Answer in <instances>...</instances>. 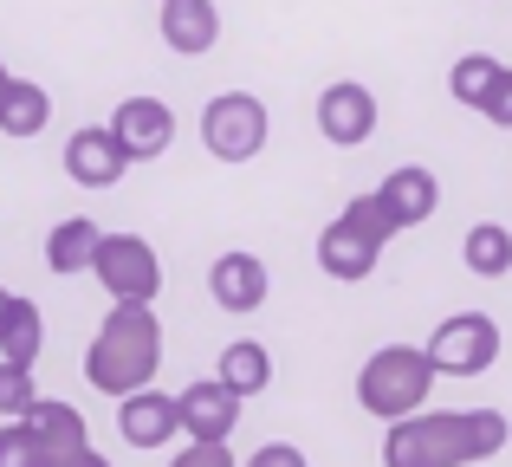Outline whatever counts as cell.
I'll return each mask as SVG.
<instances>
[{
    "label": "cell",
    "instance_id": "1",
    "mask_svg": "<svg viewBox=\"0 0 512 467\" xmlns=\"http://www.w3.org/2000/svg\"><path fill=\"white\" fill-rule=\"evenodd\" d=\"M512 442L500 409H415L383 435V467H474Z\"/></svg>",
    "mask_w": 512,
    "mask_h": 467
},
{
    "label": "cell",
    "instance_id": "2",
    "mask_svg": "<svg viewBox=\"0 0 512 467\" xmlns=\"http://www.w3.org/2000/svg\"><path fill=\"white\" fill-rule=\"evenodd\" d=\"M163 370V318L150 312V299H111L98 338L85 351V383L98 396H130Z\"/></svg>",
    "mask_w": 512,
    "mask_h": 467
},
{
    "label": "cell",
    "instance_id": "3",
    "mask_svg": "<svg viewBox=\"0 0 512 467\" xmlns=\"http://www.w3.org/2000/svg\"><path fill=\"white\" fill-rule=\"evenodd\" d=\"M396 234L402 228L389 221V208L376 202V189H370V195H357L338 221H325V234H318V266H325L331 279H344V286H357V279L376 273V260H383V247Z\"/></svg>",
    "mask_w": 512,
    "mask_h": 467
},
{
    "label": "cell",
    "instance_id": "4",
    "mask_svg": "<svg viewBox=\"0 0 512 467\" xmlns=\"http://www.w3.org/2000/svg\"><path fill=\"white\" fill-rule=\"evenodd\" d=\"M428 390H435V364H428V351H415V344H383V351L357 370V403L383 422L415 416V409L428 403Z\"/></svg>",
    "mask_w": 512,
    "mask_h": 467
},
{
    "label": "cell",
    "instance_id": "5",
    "mask_svg": "<svg viewBox=\"0 0 512 467\" xmlns=\"http://www.w3.org/2000/svg\"><path fill=\"white\" fill-rule=\"evenodd\" d=\"M266 137H273V117H266V104L253 91H221L201 111V143L221 163H253L266 150Z\"/></svg>",
    "mask_w": 512,
    "mask_h": 467
},
{
    "label": "cell",
    "instance_id": "6",
    "mask_svg": "<svg viewBox=\"0 0 512 467\" xmlns=\"http://www.w3.org/2000/svg\"><path fill=\"white\" fill-rule=\"evenodd\" d=\"M435 377H487L500 364V325L487 312H454L435 325V338L422 344Z\"/></svg>",
    "mask_w": 512,
    "mask_h": 467
},
{
    "label": "cell",
    "instance_id": "7",
    "mask_svg": "<svg viewBox=\"0 0 512 467\" xmlns=\"http://www.w3.org/2000/svg\"><path fill=\"white\" fill-rule=\"evenodd\" d=\"M91 273L111 299H150L163 292V260L143 234H98V253H91Z\"/></svg>",
    "mask_w": 512,
    "mask_h": 467
},
{
    "label": "cell",
    "instance_id": "8",
    "mask_svg": "<svg viewBox=\"0 0 512 467\" xmlns=\"http://www.w3.org/2000/svg\"><path fill=\"white\" fill-rule=\"evenodd\" d=\"M376 91L357 85V78H338V85L318 91V137L331 143V150H363V143L376 137Z\"/></svg>",
    "mask_w": 512,
    "mask_h": 467
},
{
    "label": "cell",
    "instance_id": "9",
    "mask_svg": "<svg viewBox=\"0 0 512 467\" xmlns=\"http://www.w3.org/2000/svg\"><path fill=\"white\" fill-rule=\"evenodd\" d=\"M130 169L137 163H130L124 143L111 137V124H78L72 137H65V176H72L78 189H117Z\"/></svg>",
    "mask_w": 512,
    "mask_h": 467
},
{
    "label": "cell",
    "instance_id": "10",
    "mask_svg": "<svg viewBox=\"0 0 512 467\" xmlns=\"http://www.w3.org/2000/svg\"><path fill=\"white\" fill-rule=\"evenodd\" d=\"M175 416H182L188 442H227V435L240 429V396L227 390L221 377H195L175 396Z\"/></svg>",
    "mask_w": 512,
    "mask_h": 467
},
{
    "label": "cell",
    "instance_id": "11",
    "mask_svg": "<svg viewBox=\"0 0 512 467\" xmlns=\"http://www.w3.org/2000/svg\"><path fill=\"white\" fill-rule=\"evenodd\" d=\"M111 137L124 143L130 163H156V156H169V143H175V111L163 98H124L111 111Z\"/></svg>",
    "mask_w": 512,
    "mask_h": 467
},
{
    "label": "cell",
    "instance_id": "12",
    "mask_svg": "<svg viewBox=\"0 0 512 467\" xmlns=\"http://www.w3.org/2000/svg\"><path fill=\"white\" fill-rule=\"evenodd\" d=\"M208 292H214V305L221 312H260L266 305V292H273V273H266V260L260 253H247V247H234V253H221V260L208 266Z\"/></svg>",
    "mask_w": 512,
    "mask_h": 467
},
{
    "label": "cell",
    "instance_id": "13",
    "mask_svg": "<svg viewBox=\"0 0 512 467\" xmlns=\"http://www.w3.org/2000/svg\"><path fill=\"white\" fill-rule=\"evenodd\" d=\"M117 429H124V442L130 448H169L175 435H182V416H175V396H163V390H130V396H117Z\"/></svg>",
    "mask_w": 512,
    "mask_h": 467
},
{
    "label": "cell",
    "instance_id": "14",
    "mask_svg": "<svg viewBox=\"0 0 512 467\" xmlns=\"http://www.w3.org/2000/svg\"><path fill=\"white\" fill-rule=\"evenodd\" d=\"M26 429H33V442H39V455H46V467H72L78 455L91 448V435H85V416H78L72 403H26Z\"/></svg>",
    "mask_w": 512,
    "mask_h": 467
},
{
    "label": "cell",
    "instance_id": "15",
    "mask_svg": "<svg viewBox=\"0 0 512 467\" xmlns=\"http://www.w3.org/2000/svg\"><path fill=\"white\" fill-rule=\"evenodd\" d=\"M376 202L389 208V221H396V228H422V221L441 208V182H435V169L402 163V169H389V176L376 182Z\"/></svg>",
    "mask_w": 512,
    "mask_h": 467
},
{
    "label": "cell",
    "instance_id": "16",
    "mask_svg": "<svg viewBox=\"0 0 512 467\" xmlns=\"http://www.w3.org/2000/svg\"><path fill=\"white\" fill-rule=\"evenodd\" d=\"M163 39L169 52H182V59H201V52H214V39H221V7L214 0H163Z\"/></svg>",
    "mask_w": 512,
    "mask_h": 467
},
{
    "label": "cell",
    "instance_id": "17",
    "mask_svg": "<svg viewBox=\"0 0 512 467\" xmlns=\"http://www.w3.org/2000/svg\"><path fill=\"white\" fill-rule=\"evenodd\" d=\"M46 351V312L20 292H7V312H0V357L7 364H39Z\"/></svg>",
    "mask_w": 512,
    "mask_h": 467
},
{
    "label": "cell",
    "instance_id": "18",
    "mask_svg": "<svg viewBox=\"0 0 512 467\" xmlns=\"http://www.w3.org/2000/svg\"><path fill=\"white\" fill-rule=\"evenodd\" d=\"M91 253H98V221H85V215H65L59 228L46 234V266L59 279L91 273Z\"/></svg>",
    "mask_w": 512,
    "mask_h": 467
},
{
    "label": "cell",
    "instance_id": "19",
    "mask_svg": "<svg viewBox=\"0 0 512 467\" xmlns=\"http://www.w3.org/2000/svg\"><path fill=\"white\" fill-rule=\"evenodd\" d=\"M46 124H52L46 85H33V78H13L7 98H0V137H39Z\"/></svg>",
    "mask_w": 512,
    "mask_h": 467
},
{
    "label": "cell",
    "instance_id": "20",
    "mask_svg": "<svg viewBox=\"0 0 512 467\" xmlns=\"http://www.w3.org/2000/svg\"><path fill=\"white\" fill-rule=\"evenodd\" d=\"M214 377L247 403V396H260L266 383H273V351L253 344V338H240V344H227V351H221V370H214Z\"/></svg>",
    "mask_w": 512,
    "mask_h": 467
},
{
    "label": "cell",
    "instance_id": "21",
    "mask_svg": "<svg viewBox=\"0 0 512 467\" xmlns=\"http://www.w3.org/2000/svg\"><path fill=\"white\" fill-rule=\"evenodd\" d=\"M461 260H467V273H474V279H506L512 273V228H500V221L467 228Z\"/></svg>",
    "mask_w": 512,
    "mask_h": 467
},
{
    "label": "cell",
    "instance_id": "22",
    "mask_svg": "<svg viewBox=\"0 0 512 467\" xmlns=\"http://www.w3.org/2000/svg\"><path fill=\"white\" fill-rule=\"evenodd\" d=\"M493 78H500V59H493V52H461V59H454V72H448L454 104L480 111V104H487V91H493Z\"/></svg>",
    "mask_w": 512,
    "mask_h": 467
},
{
    "label": "cell",
    "instance_id": "23",
    "mask_svg": "<svg viewBox=\"0 0 512 467\" xmlns=\"http://www.w3.org/2000/svg\"><path fill=\"white\" fill-rule=\"evenodd\" d=\"M0 467H46V455H39L33 429H26L20 416H7V429H0Z\"/></svg>",
    "mask_w": 512,
    "mask_h": 467
},
{
    "label": "cell",
    "instance_id": "24",
    "mask_svg": "<svg viewBox=\"0 0 512 467\" xmlns=\"http://www.w3.org/2000/svg\"><path fill=\"white\" fill-rule=\"evenodd\" d=\"M26 403H33V364L0 357V416H26Z\"/></svg>",
    "mask_w": 512,
    "mask_h": 467
},
{
    "label": "cell",
    "instance_id": "25",
    "mask_svg": "<svg viewBox=\"0 0 512 467\" xmlns=\"http://www.w3.org/2000/svg\"><path fill=\"white\" fill-rule=\"evenodd\" d=\"M480 117H487V124H500V130H512V65H500V78H493Z\"/></svg>",
    "mask_w": 512,
    "mask_h": 467
},
{
    "label": "cell",
    "instance_id": "26",
    "mask_svg": "<svg viewBox=\"0 0 512 467\" xmlns=\"http://www.w3.org/2000/svg\"><path fill=\"white\" fill-rule=\"evenodd\" d=\"M169 467H240V461H234V448H227V442H188Z\"/></svg>",
    "mask_w": 512,
    "mask_h": 467
},
{
    "label": "cell",
    "instance_id": "27",
    "mask_svg": "<svg viewBox=\"0 0 512 467\" xmlns=\"http://www.w3.org/2000/svg\"><path fill=\"white\" fill-rule=\"evenodd\" d=\"M240 467H312V461H305V448H292V442H266V448H253Z\"/></svg>",
    "mask_w": 512,
    "mask_h": 467
},
{
    "label": "cell",
    "instance_id": "28",
    "mask_svg": "<svg viewBox=\"0 0 512 467\" xmlns=\"http://www.w3.org/2000/svg\"><path fill=\"white\" fill-rule=\"evenodd\" d=\"M72 467H111V461H104V455H98V448H85V455H78Z\"/></svg>",
    "mask_w": 512,
    "mask_h": 467
},
{
    "label": "cell",
    "instance_id": "29",
    "mask_svg": "<svg viewBox=\"0 0 512 467\" xmlns=\"http://www.w3.org/2000/svg\"><path fill=\"white\" fill-rule=\"evenodd\" d=\"M7 85H13V65H7V59H0V98H7Z\"/></svg>",
    "mask_w": 512,
    "mask_h": 467
},
{
    "label": "cell",
    "instance_id": "30",
    "mask_svg": "<svg viewBox=\"0 0 512 467\" xmlns=\"http://www.w3.org/2000/svg\"><path fill=\"white\" fill-rule=\"evenodd\" d=\"M0 312H7V292H0Z\"/></svg>",
    "mask_w": 512,
    "mask_h": 467
}]
</instances>
